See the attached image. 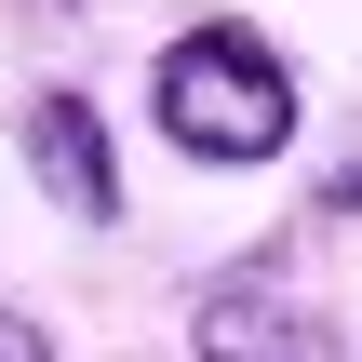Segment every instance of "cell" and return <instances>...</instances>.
<instances>
[{"mask_svg":"<svg viewBox=\"0 0 362 362\" xmlns=\"http://www.w3.org/2000/svg\"><path fill=\"white\" fill-rule=\"evenodd\" d=\"M13 161H27V188L67 215V228H121V134H107V107L94 94H27L13 107Z\"/></svg>","mask_w":362,"mask_h":362,"instance_id":"7a4b0ae2","label":"cell"},{"mask_svg":"<svg viewBox=\"0 0 362 362\" xmlns=\"http://www.w3.org/2000/svg\"><path fill=\"white\" fill-rule=\"evenodd\" d=\"M148 121H161V148H188L202 175H255V161L296 148L309 94H296V54H282L255 13H202V27H175V40L148 54Z\"/></svg>","mask_w":362,"mask_h":362,"instance_id":"6da1fadb","label":"cell"},{"mask_svg":"<svg viewBox=\"0 0 362 362\" xmlns=\"http://www.w3.org/2000/svg\"><path fill=\"white\" fill-rule=\"evenodd\" d=\"M188 362H349V349L282 269H215L188 296Z\"/></svg>","mask_w":362,"mask_h":362,"instance_id":"3957f363","label":"cell"},{"mask_svg":"<svg viewBox=\"0 0 362 362\" xmlns=\"http://www.w3.org/2000/svg\"><path fill=\"white\" fill-rule=\"evenodd\" d=\"M0 362H54V322H27L13 296H0Z\"/></svg>","mask_w":362,"mask_h":362,"instance_id":"277c9868","label":"cell"}]
</instances>
